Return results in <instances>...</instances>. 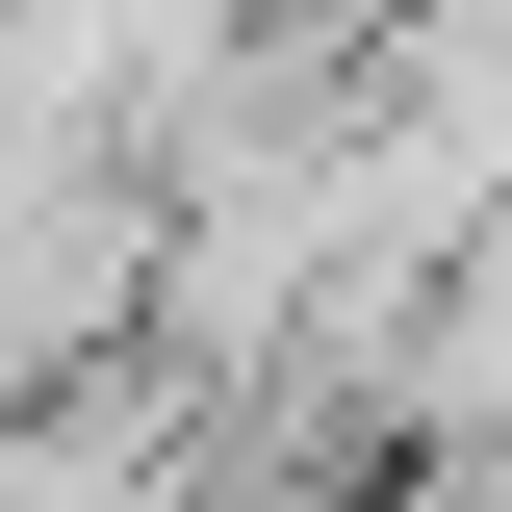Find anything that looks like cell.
<instances>
[{"mask_svg":"<svg viewBox=\"0 0 512 512\" xmlns=\"http://www.w3.org/2000/svg\"><path fill=\"white\" fill-rule=\"evenodd\" d=\"M410 436H512V256H461V308L410 333Z\"/></svg>","mask_w":512,"mask_h":512,"instance_id":"6da1fadb","label":"cell"}]
</instances>
